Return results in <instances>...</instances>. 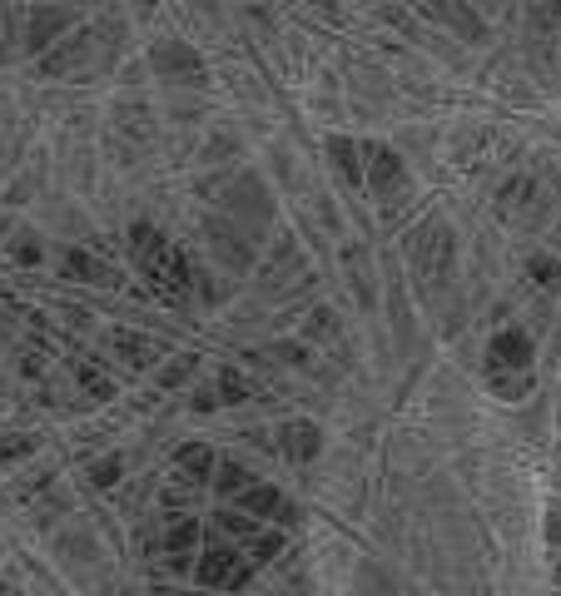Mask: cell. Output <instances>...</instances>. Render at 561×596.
I'll return each mask as SVG.
<instances>
[{
	"instance_id": "obj_1",
	"label": "cell",
	"mask_w": 561,
	"mask_h": 596,
	"mask_svg": "<svg viewBox=\"0 0 561 596\" xmlns=\"http://www.w3.org/2000/svg\"><path fill=\"white\" fill-rule=\"evenodd\" d=\"M130 254H135V264H140V274L159 289L164 298H184L189 294V264H184V254L159 234V229H149V224H135L130 229Z\"/></svg>"
},
{
	"instance_id": "obj_2",
	"label": "cell",
	"mask_w": 561,
	"mask_h": 596,
	"mask_svg": "<svg viewBox=\"0 0 561 596\" xmlns=\"http://www.w3.org/2000/svg\"><path fill=\"white\" fill-rule=\"evenodd\" d=\"M492 373H532V338L522 328H502L487 343V378Z\"/></svg>"
},
{
	"instance_id": "obj_3",
	"label": "cell",
	"mask_w": 561,
	"mask_h": 596,
	"mask_svg": "<svg viewBox=\"0 0 561 596\" xmlns=\"http://www.w3.org/2000/svg\"><path fill=\"white\" fill-rule=\"evenodd\" d=\"M249 557H239L234 547H209L204 557H199V567H194V577L204 582V587H244L249 582Z\"/></svg>"
},
{
	"instance_id": "obj_4",
	"label": "cell",
	"mask_w": 561,
	"mask_h": 596,
	"mask_svg": "<svg viewBox=\"0 0 561 596\" xmlns=\"http://www.w3.org/2000/svg\"><path fill=\"white\" fill-rule=\"evenodd\" d=\"M149 65H154L159 75H169V80H184V85H199V80H204V60H199L184 40H159L154 55H149Z\"/></svg>"
},
{
	"instance_id": "obj_5",
	"label": "cell",
	"mask_w": 561,
	"mask_h": 596,
	"mask_svg": "<svg viewBox=\"0 0 561 596\" xmlns=\"http://www.w3.org/2000/svg\"><path fill=\"white\" fill-rule=\"evenodd\" d=\"M413 259L422 264V274H447V264H452V239H447V229L442 224H427L418 239H413Z\"/></svg>"
},
{
	"instance_id": "obj_6",
	"label": "cell",
	"mask_w": 561,
	"mask_h": 596,
	"mask_svg": "<svg viewBox=\"0 0 561 596\" xmlns=\"http://www.w3.org/2000/svg\"><path fill=\"white\" fill-rule=\"evenodd\" d=\"M239 507L254 512V517H274V522H293V517H298V507L283 497L279 487H264V482H249V487L239 492Z\"/></svg>"
},
{
	"instance_id": "obj_7",
	"label": "cell",
	"mask_w": 561,
	"mask_h": 596,
	"mask_svg": "<svg viewBox=\"0 0 561 596\" xmlns=\"http://www.w3.org/2000/svg\"><path fill=\"white\" fill-rule=\"evenodd\" d=\"M363 154H368V184H373V194H393L403 184V159L388 145H363Z\"/></svg>"
},
{
	"instance_id": "obj_8",
	"label": "cell",
	"mask_w": 561,
	"mask_h": 596,
	"mask_svg": "<svg viewBox=\"0 0 561 596\" xmlns=\"http://www.w3.org/2000/svg\"><path fill=\"white\" fill-rule=\"evenodd\" d=\"M279 447H283V457L308 462V457H318L323 438H318V428H313L308 418H293V423H283V428H279Z\"/></svg>"
},
{
	"instance_id": "obj_9",
	"label": "cell",
	"mask_w": 561,
	"mask_h": 596,
	"mask_svg": "<svg viewBox=\"0 0 561 596\" xmlns=\"http://www.w3.org/2000/svg\"><path fill=\"white\" fill-rule=\"evenodd\" d=\"M174 472L184 477V482H204V477H214V447L209 443H189V447H179L174 452Z\"/></svg>"
},
{
	"instance_id": "obj_10",
	"label": "cell",
	"mask_w": 561,
	"mask_h": 596,
	"mask_svg": "<svg viewBox=\"0 0 561 596\" xmlns=\"http://www.w3.org/2000/svg\"><path fill=\"white\" fill-rule=\"evenodd\" d=\"M60 30H65V15H60V10H50V5H45V10H30V25H25V50H45Z\"/></svg>"
},
{
	"instance_id": "obj_11",
	"label": "cell",
	"mask_w": 561,
	"mask_h": 596,
	"mask_svg": "<svg viewBox=\"0 0 561 596\" xmlns=\"http://www.w3.org/2000/svg\"><path fill=\"white\" fill-rule=\"evenodd\" d=\"M194 542H199V517H174L169 532H164V552L174 557V567H184V557L194 552Z\"/></svg>"
},
{
	"instance_id": "obj_12",
	"label": "cell",
	"mask_w": 561,
	"mask_h": 596,
	"mask_svg": "<svg viewBox=\"0 0 561 596\" xmlns=\"http://www.w3.org/2000/svg\"><path fill=\"white\" fill-rule=\"evenodd\" d=\"M65 274H75V279H85V284H115V269L95 264L90 254H65Z\"/></svg>"
},
{
	"instance_id": "obj_13",
	"label": "cell",
	"mask_w": 561,
	"mask_h": 596,
	"mask_svg": "<svg viewBox=\"0 0 561 596\" xmlns=\"http://www.w3.org/2000/svg\"><path fill=\"white\" fill-rule=\"evenodd\" d=\"M328 154L338 159V169L348 174V184H363V179H368V169L358 164V149L348 145V140H328Z\"/></svg>"
},
{
	"instance_id": "obj_14",
	"label": "cell",
	"mask_w": 561,
	"mask_h": 596,
	"mask_svg": "<svg viewBox=\"0 0 561 596\" xmlns=\"http://www.w3.org/2000/svg\"><path fill=\"white\" fill-rule=\"evenodd\" d=\"M279 552H283V537H279V532H259V537H254V542L244 547V557H249L254 567H264V562H274Z\"/></svg>"
},
{
	"instance_id": "obj_15",
	"label": "cell",
	"mask_w": 561,
	"mask_h": 596,
	"mask_svg": "<svg viewBox=\"0 0 561 596\" xmlns=\"http://www.w3.org/2000/svg\"><path fill=\"white\" fill-rule=\"evenodd\" d=\"M249 482H254V477H249V472H244L239 462H219V477H214V487H219L224 497H239V492H244Z\"/></svg>"
},
{
	"instance_id": "obj_16",
	"label": "cell",
	"mask_w": 561,
	"mask_h": 596,
	"mask_svg": "<svg viewBox=\"0 0 561 596\" xmlns=\"http://www.w3.org/2000/svg\"><path fill=\"white\" fill-rule=\"evenodd\" d=\"M194 368H199V358H189V353H184L179 363H169V368L159 373V383H164V388H174V383H184V378H189Z\"/></svg>"
},
{
	"instance_id": "obj_17",
	"label": "cell",
	"mask_w": 561,
	"mask_h": 596,
	"mask_svg": "<svg viewBox=\"0 0 561 596\" xmlns=\"http://www.w3.org/2000/svg\"><path fill=\"white\" fill-rule=\"evenodd\" d=\"M219 393H224V403H244L249 398V383L239 373H219Z\"/></svg>"
},
{
	"instance_id": "obj_18",
	"label": "cell",
	"mask_w": 561,
	"mask_h": 596,
	"mask_svg": "<svg viewBox=\"0 0 561 596\" xmlns=\"http://www.w3.org/2000/svg\"><path fill=\"white\" fill-rule=\"evenodd\" d=\"M115 343H120V353L130 358V363H149V343L135 338V333H115Z\"/></svg>"
},
{
	"instance_id": "obj_19",
	"label": "cell",
	"mask_w": 561,
	"mask_h": 596,
	"mask_svg": "<svg viewBox=\"0 0 561 596\" xmlns=\"http://www.w3.org/2000/svg\"><path fill=\"white\" fill-rule=\"evenodd\" d=\"M115 477H120V457H100V462H90V482L110 487Z\"/></svg>"
},
{
	"instance_id": "obj_20",
	"label": "cell",
	"mask_w": 561,
	"mask_h": 596,
	"mask_svg": "<svg viewBox=\"0 0 561 596\" xmlns=\"http://www.w3.org/2000/svg\"><path fill=\"white\" fill-rule=\"evenodd\" d=\"M532 274H537V284H557L561 264H552V259H532Z\"/></svg>"
},
{
	"instance_id": "obj_21",
	"label": "cell",
	"mask_w": 561,
	"mask_h": 596,
	"mask_svg": "<svg viewBox=\"0 0 561 596\" xmlns=\"http://www.w3.org/2000/svg\"><path fill=\"white\" fill-rule=\"evenodd\" d=\"M537 15L552 25V20H561V0H537Z\"/></svg>"
},
{
	"instance_id": "obj_22",
	"label": "cell",
	"mask_w": 561,
	"mask_h": 596,
	"mask_svg": "<svg viewBox=\"0 0 561 596\" xmlns=\"http://www.w3.org/2000/svg\"><path fill=\"white\" fill-rule=\"evenodd\" d=\"M10 259H15V264H35L40 249H35V244H20V249H10Z\"/></svg>"
}]
</instances>
